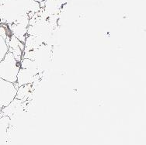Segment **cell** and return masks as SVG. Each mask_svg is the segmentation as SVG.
Listing matches in <instances>:
<instances>
[{"label": "cell", "mask_w": 146, "mask_h": 145, "mask_svg": "<svg viewBox=\"0 0 146 145\" xmlns=\"http://www.w3.org/2000/svg\"><path fill=\"white\" fill-rule=\"evenodd\" d=\"M9 48L6 44V38L0 35V62L4 58V57L8 53Z\"/></svg>", "instance_id": "52a82bcc"}, {"label": "cell", "mask_w": 146, "mask_h": 145, "mask_svg": "<svg viewBox=\"0 0 146 145\" xmlns=\"http://www.w3.org/2000/svg\"><path fill=\"white\" fill-rule=\"evenodd\" d=\"M36 75V73L34 72L33 71L29 69H25L20 68L19 72L17 74V85L18 88L24 85L31 84L34 81V77Z\"/></svg>", "instance_id": "277c9868"}, {"label": "cell", "mask_w": 146, "mask_h": 145, "mask_svg": "<svg viewBox=\"0 0 146 145\" xmlns=\"http://www.w3.org/2000/svg\"><path fill=\"white\" fill-rule=\"evenodd\" d=\"M17 92L14 84L0 78V108L8 106L15 99Z\"/></svg>", "instance_id": "7a4b0ae2"}, {"label": "cell", "mask_w": 146, "mask_h": 145, "mask_svg": "<svg viewBox=\"0 0 146 145\" xmlns=\"http://www.w3.org/2000/svg\"><path fill=\"white\" fill-rule=\"evenodd\" d=\"M8 48L9 51L13 54L15 59L17 62H20L21 61L22 51L25 48V46L23 45V44L20 40L17 39L14 35H13L11 39H9V41L8 43Z\"/></svg>", "instance_id": "3957f363"}, {"label": "cell", "mask_w": 146, "mask_h": 145, "mask_svg": "<svg viewBox=\"0 0 146 145\" xmlns=\"http://www.w3.org/2000/svg\"><path fill=\"white\" fill-rule=\"evenodd\" d=\"M10 124V118L6 116L0 117V144L6 141L8 128Z\"/></svg>", "instance_id": "5b68a950"}, {"label": "cell", "mask_w": 146, "mask_h": 145, "mask_svg": "<svg viewBox=\"0 0 146 145\" xmlns=\"http://www.w3.org/2000/svg\"><path fill=\"white\" fill-rule=\"evenodd\" d=\"M20 69V64L15 59L13 54L8 51L4 58L0 62V78L7 81L17 82V74Z\"/></svg>", "instance_id": "6da1fadb"}, {"label": "cell", "mask_w": 146, "mask_h": 145, "mask_svg": "<svg viewBox=\"0 0 146 145\" xmlns=\"http://www.w3.org/2000/svg\"><path fill=\"white\" fill-rule=\"evenodd\" d=\"M30 87H31V84H27V85H24L22 86H20L17 89V95H16V99H20L23 101V99L25 98L27 94H28L29 90H30Z\"/></svg>", "instance_id": "8992f818"}]
</instances>
